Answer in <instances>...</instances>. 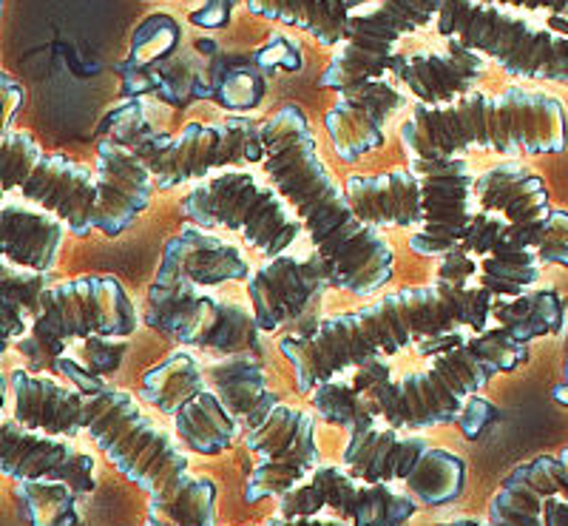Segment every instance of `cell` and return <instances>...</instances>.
Segmentation results:
<instances>
[{
    "mask_svg": "<svg viewBox=\"0 0 568 526\" xmlns=\"http://www.w3.org/2000/svg\"><path fill=\"white\" fill-rule=\"evenodd\" d=\"M486 287L435 280L429 285L378 296L358 311L322 318L304 336L282 338V353L296 376V391L311 396L318 384L342 376L349 367L400 353L415 342H429L471 327L484 333L491 316Z\"/></svg>",
    "mask_w": 568,
    "mask_h": 526,
    "instance_id": "obj_1",
    "label": "cell"
},
{
    "mask_svg": "<svg viewBox=\"0 0 568 526\" xmlns=\"http://www.w3.org/2000/svg\"><path fill=\"white\" fill-rule=\"evenodd\" d=\"M267 180L291 202L318 254L336 267L338 287L369 300L393 282L395 251L382 231L353 214L347 189L338 185L318 154L316 134L298 105H284L267 120Z\"/></svg>",
    "mask_w": 568,
    "mask_h": 526,
    "instance_id": "obj_2",
    "label": "cell"
},
{
    "mask_svg": "<svg viewBox=\"0 0 568 526\" xmlns=\"http://www.w3.org/2000/svg\"><path fill=\"white\" fill-rule=\"evenodd\" d=\"M85 433L149 495L142 526H216V484L191 473L174 436L151 422L129 391L103 387L85 396Z\"/></svg>",
    "mask_w": 568,
    "mask_h": 526,
    "instance_id": "obj_3",
    "label": "cell"
},
{
    "mask_svg": "<svg viewBox=\"0 0 568 526\" xmlns=\"http://www.w3.org/2000/svg\"><path fill=\"white\" fill-rule=\"evenodd\" d=\"M568 145V114L557 94L509 85L500 94L471 91L458 103L415 105L400 125V149L415 156L560 154Z\"/></svg>",
    "mask_w": 568,
    "mask_h": 526,
    "instance_id": "obj_4",
    "label": "cell"
},
{
    "mask_svg": "<svg viewBox=\"0 0 568 526\" xmlns=\"http://www.w3.org/2000/svg\"><path fill=\"white\" fill-rule=\"evenodd\" d=\"M529 362V345L506 327L484 331L433 358L426 371L393 378L384 358L358 367L353 384L373 404L375 416L393 429H429L458 422L466 398L500 373Z\"/></svg>",
    "mask_w": 568,
    "mask_h": 526,
    "instance_id": "obj_5",
    "label": "cell"
},
{
    "mask_svg": "<svg viewBox=\"0 0 568 526\" xmlns=\"http://www.w3.org/2000/svg\"><path fill=\"white\" fill-rule=\"evenodd\" d=\"M207 382L245 429V447L258 455L245 487L247 504L282 498L318 467L316 418L284 404L267 387L265 364L253 353H233L207 364Z\"/></svg>",
    "mask_w": 568,
    "mask_h": 526,
    "instance_id": "obj_6",
    "label": "cell"
},
{
    "mask_svg": "<svg viewBox=\"0 0 568 526\" xmlns=\"http://www.w3.org/2000/svg\"><path fill=\"white\" fill-rule=\"evenodd\" d=\"M440 38L464 40L511 78L568 85V34L542 27L520 9L486 0H440Z\"/></svg>",
    "mask_w": 568,
    "mask_h": 526,
    "instance_id": "obj_7",
    "label": "cell"
},
{
    "mask_svg": "<svg viewBox=\"0 0 568 526\" xmlns=\"http://www.w3.org/2000/svg\"><path fill=\"white\" fill-rule=\"evenodd\" d=\"M140 313L123 282L114 276H78L54 282L43 291L32 331L20 338V353L34 371H54L65 345L74 338L136 333Z\"/></svg>",
    "mask_w": 568,
    "mask_h": 526,
    "instance_id": "obj_8",
    "label": "cell"
},
{
    "mask_svg": "<svg viewBox=\"0 0 568 526\" xmlns=\"http://www.w3.org/2000/svg\"><path fill=\"white\" fill-rule=\"evenodd\" d=\"M342 462L367 484L400 482L424 507H449L466 489V462L424 436H400V429L378 427L375 416L347 427Z\"/></svg>",
    "mask_w": 568,
    "mask_h": 526,
    "instance_id": "obj_9",
    "label": "cell"
},
{
    "mask_svg": "<svg viewBox=\"0 0 568 526\" xmlns=\"http://www.w3.org/2000/svg\"><path fill=\"white\" fill-rule=\"evenodd\" d=\"M180 209L194 225L236 231L267 260L287 254L304 234L291 202L247 169H225L194 182Z\"/></svg>",
    "mask_w": 568,
    "mask_h": 526,
    "instance_id": "obj_10",
    "label": "cell"
},
{
    "mask_svg": "<svg viewBox=\"0 0 568 526\" xmlns=\"http://www.w3.org/2000/svg\"><path fill=\"white\" fill-rule=\"evenodd\" d=\"M3 194L20 196L58 216L69 234L98 231V171L63 154H45L29 131H3Z\"/></svg>",
    "mask_w": 568,
    "mask_h": 526,
    "instance_id": "obj_11",
    "label": "cell"
},
{
    "mask_svg": "<svg viewBox=\"0 0 568 526\" xmlns=\"http://www.w3.org/2000/svg\"><path fill=\"white\" fill-rule=\"evenodd\" d=\"M145 322L162 333H171L182 345L205 347L222 356L253 353L262 358V327L251 305L236 300H216L211 291L171 276L156 267L149 287Z\"/></svg>",
    "mask_w": 568,
    "mask_h": 526,
    "instance_id": "obj_12",
    "label": "cell"
},
{
    "mask_svg": "<svg viewBox=\"0 0 568 526\" xmlns=\"http://www.w3.org/2000/svg\"><path fill=\"white\" fill-rule=\"evenodd\" d=\"M142 398L174 422V433L187 449L220 455L240 433V422L213 391L200 358L174 351L142 376Z\"/></svg>",
    "mask_w": 568,
    "mask_h": 526,
    "instance_id": "obj_13",
    "label": "cell"
},
{
    "mask_svg": "<svg viewBox=\"0 0 568 526\" xmlns=\"http://www.w3.org/2000/svg\"><path fill=\"white\" fill-rule=\"evenodd\" d=\"M154 174L156 189H180L200 182L213 171L247 169L267 160V120L231 118L222 123H187L180 134L140 151Z\"/></svg>",
    "mask_w": 568,
    "mask_h": 526,
    "instance_id": "obj_14",
    "label": "cell"
},
{
    "mask_svg": "<svg viewBox=\"0 0 568 526\" xmlns=\"http://www.w3.org/2000/svg\"><path fill=\"white\" fill-rule=\"evenodd\" d=\"M438 12L440 0H378L355 9L347 40L324 69L322 85L347 94L373 80L387 78L398 58L400 40L438 20Z\"/></svg>",
    "mask_w": 568,
    "mask_h": 526,
    "instance_id": "obj_15",
    "label": "cell"
},
{
    "mask_svg": "<svg viewBox=\"0 0 568 526\" xmlns=\"http://www.w3.org/2000/svg\"><path fill=\"white\" fill-rule=\"evenodd\" d=\"M480 209L495 211L524 234L542 265L568 267V211L551 205L549 189L520 160L491 165L475 182Z\"/></svg>",
    "mask_w": 568,
    "mask_h": 526,
    "instance_id": "obj_16",
    "label": "cell"
},
{
    "mask_svg": "<svg viewBox=\"0 0 568 526\" xmlns=\"http://www.w3.org/2000/svg\"><path fill=\"white\" fill-rule=\"evenodd\" d=\"M322 509L353 526H404L418 515V500L389 484L362 482L338 464H318L307 482L278 498V515L316 518Z\"/></svg>",
    "mask_w": 568,
    "mask_h": 526,
    "instance_id": "obj_17",
    "label": "cell"
},
{
    "mask_svg": "<svg viewBox=\"0 0 568 526\" xmlns=\"http://www.w3.org/2000/svg\"><path fill=\"white\" fill-rule=\"evenodd\" d=\"M409 165L424 185V225L409 236V247L420 256L453 254L478 216V176L466 156H415Z\"/></svg>",
    "mask_w": 568,
    "mask_h": 526,
    "instance_id": "obj_18",
    "label": "cell"
},
{
    "mask_svg": "<svg viewBox=\"0 0 568 526\" xmlns=\"http://www.w3.org/2000/svg\"><path fill=\"white\" fill-rule=\"evenodd\" d=\"M324 287H338L336 267L313 247L311 254H282L256 267L247 280V300L262 333H276L302 316Z\"/></svg>",
    "mask_w": 568,
    "mask_h": 526,
    "instance_id": "obj_19",
    "label": "cell"
},
{
    "mask_svg": "<svg viewBox=\"0 0 568 526\" xmlns=\"http://www.w3.org/2000/svg\"><path fill=\"white\" fill-rule=\"evenodd\" d=\"M409 109V91L393 78H378L347 91L327 111L324 129L342 163H358L369 151L387 143V125Z\"/></svg>",
    "mask_w": 568,
    "mask_h": 526,
    "instance_id": "obj_20",
    "label": "cell"
},
{
    "mask_svg": "<svg viewBox=\"0 0 568 526\" xmlns=\"http://www.w3.org/2000/svg\"><path fill=\"white\" fill-rule=\"evenodd\" d=\"M0 453L3 475L14 482H60L78 495L94 493V455L69 444V438L45 436L18 418H7L0 427Z\"/></svg>",
    "mask_w": 568,
    "mask_h": 526,
    "instance_id": "obj_21",
    "label": "cell"
},
{
    "mask_svg": "<svg viewBox=\"0 0 568 526\" xmlns=\"http://www.w3.org/2000/svg\"><path fill=\"white\" fill-rule=\"evenodd\" d=\"M469 256H480L478 285L491 296H520L540 282L542 262L511 222L495 211H480L460 242Z\"/></svg>",
    "mask_w": 568,
    "mask_h": 526,
    "instance_id": "obj_22",
    "label": "cell"
},
{
    "mask_svg": "<svg viewBox=\"0 0 568 526\" xmlns=\"http://www.w3.org/2000/svg\"><path fill=\"white\" fill-rule=\"evenodd\" d=\"M489 69V58L464 40L446 38L444 49L398 54L393 74L420 105H449L471 94Z\"/></svg>",
    "mask_w": 568,
    "mask_h": 526,
    "instance_id": "obj_23",
    "label": "cell"
},
{
    "mask_svg": "<svg viewBox=\"0 0 568 526\" xmlns=\"http://www.w3.org/2000/svg\"><path fill=\"white\" fill-rule=\"evenodd\" d=\"M98 231L105 236L125 234L136 216L149 209L156 182L140 151L103 140L98 149Z\"/></svg>",
    "mask_w": 568,
    "mask_h": 526,
    "instance_id": "obj_24",
    "label": "cell"
},
{
    "mask_svg": "<svg viewBox=\"0 0 568 526\" xmlns=\"http://www.w3.org/2000/svg\"><path fill=\"white\" fill-rule=\"evenodd\" d=\"M549 498L568 500V447L517 464L491 495L486 526H546L542 507Z\"/></svg>",
    "mask_w": 568,
    "mask_h": 526,
    "instance_id": "obj_25",
    "label": "cell"
},
{
    "mask_svg": "<svg viewBox=\"0 0 568 526\" xmlns=\"http://www.w3.org/2000/svg\"><path fill=\"white\" fill-rule=\"evenodd\" d=\"M160 271L180 276L202 291H213L227 282H247L253 276L242 247L202 225H185L165 242Z\"/></svg>",
    "mask_w": 568,
    "mask_h": 526,
    "instance_id": "obj_26",
    "label": "cell"
},
{
    "mask_svg": "<svg viewBox=\"0 0 568 526\" xmlns=\"http://www.w3.org/2000/svg\"><path fill=\"white\" fill-rule=\"evenodd\" d=\"M12 418L45 436L74 438L85 433V393L32 371H14L7 378Z\"/></svg>",
    "mask_w": 568,
    "mask_h": 526,
    "instance_id": "obj_27",
    "label": "cell"
},
{
    "mask_svg": "<svg viewBox=\"0 0 568 526\" xmlns=\"http://www.w3.org/2000/svg\"><path fill=\"white\" fill-rule=\"evenodd\" d=\"M344 189L353 214L375 231L424 225V185L413 165L384 174H353Z\"/></svg>",
    "mask_w": 568,
    "mask_h": 526,
    "instance_id": "obj_28",
    "label": "cell"
},
{
    "mask_svg": "<svg viewBox=\"0 0 568 526\" xmlns=\"http://www.w3.org/2000/svg\"><path fill=\"white\" fill-rule=\"evenodd\" d=\"M0 227H3V242H0L3 260L40 273H52L69 231L58 216L43 209H32L27 202L7 200L0 209Z\"/></svg>",
    "mask_w": 568,
    "mask_h": 526,
    "instance_id": "obj_29",
    "label": "cell"
},
{
    "mask_svg": "<svg viewBox=\"0 0 568 526\" xmlns=\"http://www.w3.org/2000/svg\"><path fill=\"white\" fill-rule=\"evenodd\" d=\"M245 3L253 14L302 29L329 49H338L347 40L349 20H353L349 0H245Z\"/></svg>",
    "mask_w": 568,
    "mask_h": 526,
    "instance_id": "obj_30",
    "label": "cell"
},
{
    "mask_svg": "<svg viewBox=\"0 0 568 526\" xmlns=\"http://www.w3.org/2000/svg\"><path fill=\"white\" fill-rule=\"evenodd\" d=\"M491 316L526 345L566 331V302L555 287H531L520 296H495Z\"/></svg>",
    "mask_w": 568,
    "mask_h": 526,
    "instance_id": "obj_31",
    "label": "cell"
},
{
    "mask_svg": "<svg viewBox=\"0 0 568 526\" xmlns=\"http://www.w3.org/2000/svg\"><path fill=\"white\" fill-rule=\"evenodd\" d=\"M20 518L29 526H74L78 524V493L60 482H18L14 487Z\"/></svg>",
    "mask_w": 568,
    "mask_h": 526,
    "instance_id": "obj_32",
    "label": "cell"
},
{
    "mask_svg": "<svg viewBox=\"0 0 568 526\" xmlns=\"http://www.w3.org/2000/svg\"><path fill=\"white\" fill-rule=\"evenodd\" d=\"M311 396H313V407L318 409V416H322L327 424H336V427L347 429L349 424L362 422V418L367 416H375L369 398L364 396L355 384L338 382V376L318 384Z\"/></svg>",
    "mask_w": 568,
    "mask_h": 526,
    "instance_id": "obj_33",
    "label": "cell"
},
{
    "mask_svg": "<svg viewBox=\"0 0 568 526\" xmlns=\"http://www.w3.org/2000/svg\"><path fill=\"white\" fill-rule=\"evenodd\" d=\"M49 285H54L49 280V273L32 271V267H20L12 262H3V285H0V300L14 302L20 305L29 316L34 318L38 313V302L43 296V291Z\"/></svg>",
    "mask_w": 568,
    "mask_h": 526,
    "instance_id": "obj_34",
    "label": "cell"
},
{
    "mask_svg": "<svg viewBox=\"0 0 568 526\" xmlns=\"http://www.w3.org/2000/svg\"><path fill=\"white\" fill-rule=\"evenodd\" d=\"M83 347H80V364H83L85 371L91 376H109L114 373L120 364H123L125 351H129V342L125 338H114V336H89V338H80Z\"/></svg>",
    "mask_w": 568,
    "mask_h": 526,
    "instance_id": "obj_35",
    "label": "cell"
},
{
    "mask_svg": "<svg viewBox=\"0 0 568 526\" xmlns=\"http://www.w3.org/2000/svg\"><path fill=\"white\" fill-rule=\"evenodd\" d=\"M497 418H500V409H497L489 398L471 396V398H466L464 409H460L458 424H460V429H464V436L475 442V438L484 436L486 429H489Z\"/></svg>",
    "mask_w": 568,
    "mask_h": 526,
    "instance_id": "obj_36",
    "label": "cell"
},
{
    "mask_svg": "<svg viewBox=\"0 0 568 526\" xmlns=\"http://www.w3.org/2000/svg\"><path fill=\"white\" fill-rule=\"evenodd\" d=\"M486 3L520 9V12H546L555 20H568V0H486Z\"/></svg>",
    "mask_w": 568,
    "mask_h": 526,
    "instance_id": "obj_37",
    "label": "cell"
},
{
    "mask_svg": "<svg viewBox=\"0 0 568 526\" xmlns=\"http://www.w3.org/2000/svg\"><path fill=\"white\" fill-rule=\"evenodd\" d=\"M0 91H3V131H12L14 111L23 105L27 91H23V85L18 80L9 78V74H0Z\"/></svg>",
    "mask_w": 568,
    "mask_h": 526,
    "instance_id": "obj_38",
    "label": "cell"
},
{
    "mask_svg": "<svg viewBox=\"0 0 568 526\" xmlns=\"http://www.w3.org/2000/svg\"><path fill=\"white\" fill-rule=\"evenodd\" d=\"M258 526H347V520L342 518H284V515H276V518H267L265 524H258Z\"/></svg>",
    "mask_w": 568,
    "mask_h": 526,
    "instance_id": "obj_39",
    "label": "cell"
},
{
    "mask_svg": "<svg viewBox=\"0 0 568 526\" xmlns=\"http://www.w3.org/2000/svg\"><path fill=\"white\" fill-rule=\"evenodd\" d=\"M542 520L546 526H568V500L566 498H549L542 507Z\"/></svg>",
    "mask_w": 568,
    "mask_h": 526,
    "instance_id": "obj_40",
    "label": "cell"
},
{
    "mask_svg": "<svg viewBox=\"0 0 568 526\" xmlns=\"http://www.w3.org/2000/svg\"><path fill=\"white\" fill-rule=\"evenodd\" d=\"M562 353H566V358H562V376H566V382L557 387L555 396L560 398V404H566V407H568V333H566V351H562Z\"/></svg>",
    "mask_w": 568,
    "mask_h": 526,
    "instance_id": "obj_41",
    "label": "cell"
},
{
    "mask_svg": "<svg viewBox=\"0 0 568 526\" xmlns=\"http://www.w3.org/2000/svg\"><path fill=\"white\" fill-rule=\"evenodd\" d=\"M369 3H378V0H349V9H364V7H369Z\"/></svg>",
    "mask_w": 568,
    "mask_h": 526,
    "instance_id": "obj_42",
    "label": "cell"
},
{
    "mask_svg": "<svg viewBox=\"0 0 568 526\" xmlns=\"http://www.w3.org/2000/svg\"><path fill=\"white\" fill-rule=\"evenodd\" d=\"M440 526H484V524H478V520H469V518H460V520H453V524H440Z\"/></svg>",
    "mask_w": 568,
    "mask_h": 526,
    "instance_id": "obj_43",
    "label": "cell"
}]
</instances>
